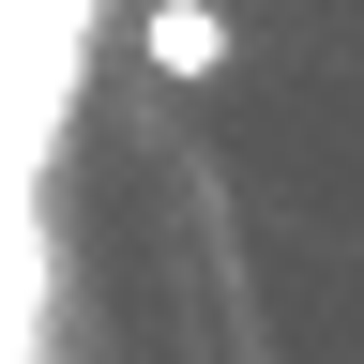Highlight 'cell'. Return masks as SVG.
Wrapping results in <instances>:
<instances>
[{
  "instance_id": "obj_1",
  "label": "cell",
  "mask_w": 364,
  "mask_h": 364,
  "mask_svg": "<svg viewBox=\"0 0 364 364\" xmlns=\"http://www.w3.org/2000/svg\"><path fill=\"white\" fill-rule=\"evenodd\" d=\"M136 61H152L167 91H213L228 61H243V16H228V0H136Z\"/></svg>"
}]
</instances>
